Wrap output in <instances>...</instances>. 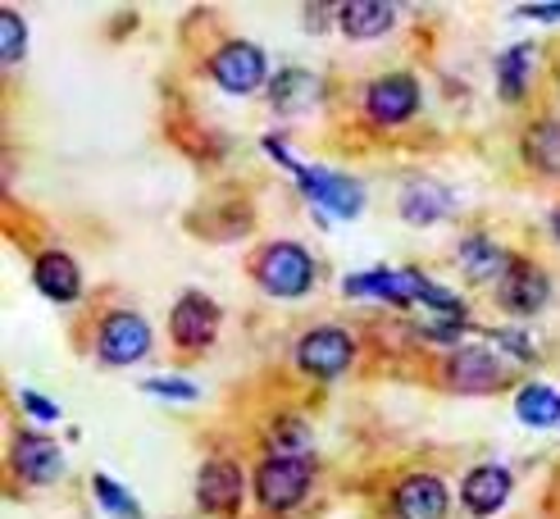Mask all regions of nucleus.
I'll return each instance as SVG.
<instances>
[{"mask_svg":"<svg viewBox=\"0 0 560 519\" xmlns=\"http://www.w3.org/2000/svg\"><path fill=\"white\" fill-rule=\"evenodd\" d=\"M256 283L278 300H296L315 287V260L296 241H273L256 260Z\"/></svg>","mask_w":560,"mask_h":519,"instance_id":"nucleus-1","label":"nucleus"},{"mask_svg":"<svg viewBox=\"0 0 560 519\" xmlns=\"http://www.w3.org/2000/svg\"><path fill=\"white\" fill-rule=\"evenodd\" d=\"M315 464L305 456H269L256 470V502L273 515H283L292 506H301V497L311 492Z\"/></svg>","mask_w":560,"mask_h":519,"instance_id":"nucleus-2","label":"nucleus"},{"mask_svg":"<svg viewBox=\"0 0 560 519\" xmlns=\"http://www.w3.org/2000/svg\"><path fill=\"white\" fill-rule=\"evenodd\" d=\"M151 351V323L132 310H115L101 319V333H96V355L101 365L109 369H124V365H137L142 355Z\"/></svg>","mask_w":560,"mask_h":519,"instance_id":"nucleus-3","label":"nucleus"},{"mask_svg":"<svg viewBox=\"0 0 560 519\" xmlns=\"http://www.w3.org/2000/svg\"><path fill=\"white\" fill-rule=\"evenodd\" d=\"M351 361H355V342H351L347 328L324 323V328H311V333L296 342V365L311 378H324V382L342 378L351 369Z\"/></svg>","mask_w":560,"mask_h":519,"instance_id":"nucleus-4","label":"nucleus"},{"mask_svg":"<svg viewBox=\"0 0 560 519\" xmlns=\"http://www.w3.org/2000/svg\"><path fill=\"white\" fill-rule=\"evenodd\" d=\"M442 378L452 392H497L511 378V369L488 346H456L442 361Z\"/></svg>","mask_w":560,"mask_h":519,"instance_id":"nucleus-5","label":"nucleus"},{"mask_svg":"<svg viewBox=\"0 0 560 519\" xmlns=\"http://www.w3.org/2000/svg\"><path fill=\"white\" fill-rule=\"evenodd\" d=\"M210 78L219 82L229 96H256L269 78V64H265V50L250 46V42H229L214 60H210Z\"/></svg>","mask_w":560,"mask_h":519,"instance_id":"nucleus-6","label":"nucleus"},{"mask_svg":"<svg viewBox=\"0 0 560 519\" xmlns=\"http://www.w3.org/2000/svg\"><path fill=\"white\" fill-rule=\"evenodd\" d=\"M296 182L301 191L311 197L319 210L338 214V219H355L360 210H365V187H360L355 178L338 174V169H305V164H296Z\"/></svg>","mask_w":560,"mask_h":519,"instance_id":"nucleus-7","label":"nucleus"},{"mask_svg":"<svg viewBox=\"0 0 560 519\" xmlns=\"http://www.w3.org/2000/svg\"><path fill=\"white\" fill-rule=\"evenodd\" d=\"M419 109V82L410 73H387L378 82H370L365 92V115L378 123V128H397L406 119H415Z\"/></svg>","mask_w":560,"mask_h":519,"instance_id":"nucleus-8","label":"nucleus"},{"mask_svg":"<svg viewBox=\"0 0 560 519\" xmlns=\"http://www.w3.org/2000/svg\"><path fill=\"white\" fill-rule=\"evenodd\" d=\"M547 273L538 264H528L520 256H511L506 273L497 279V300H501V310H511V315H538L547 306Z\"/></svg>","mask_w":560,"mask_h":519,"instance_id":"nucleus-9","label":"nucleus"},{"mask_svg":"<svg viewBox=\"0 0 560 519\" xmlns=\"http://www.w3.org/2000/svg\"><path fill=\"white\" fill-rule=\"evenodd\" d=\"M214 328H219V306L206 292H183V300L170 310V338L183 351H201L214 342Z\"/></svg>","mask_w":560,"mask_h":519,"instance_id":"nucleus-10","label":"nucleus"},{"mask_svg":"<svg viewBox=\"0 0 560 519\" xmlns=\"http://www.w3.org/2000/svg\"><path fill=\"white\" fill-rule=\"evenodd\" d=\"M242 470L233 460H206L201 474H196V506L214 510V515H233L242 506Z\"/></svg>","mask_w":560,"mask_h":519,"instance_id":"nucleus-11","label":"nucleus"},{"mask_svg":"<svg viewBox=\"0 0 560 519\" xmlns=\"http://www.w3.org/2000/svg\"><path fill=\"white\" fill-rule=\"evenodd\" d=\"M419 283H424V273L415 269H374V273H347L342 279V292L347 296H378L387 306H410L419 300Z\"/></svg>","mask_w":560,"mask_h":519,"instance_id":"nucleus-12","label":"nucleus"},{"mask_svg":"<svg viewBox=\"0 0 560 519\" xmlns=\"http://www.w3.org/2000/svg\"><path fill=\"white\" fill-rule=\"evenodd\" d=\"M392 515L397 519H446V487L438 474H410L392 492Z\"/></svg>","mask_w":560,"mask_h":519,"instance_id":"nucleus-13","label":"nucleus"},{"mask_svg":"<svg viewBox=\"0 0 560 519\" xmlns=\"http://www.w3.org/2000/svg\"><path fill=\"white\" fill-rule=\"evenodd\" d=\"M14 470L23 483H55L65 474V451L55 437H42V433H23L14 443Z\"/></svg>","mask_w":560,"mask_h":519,"instance_id":"nucleus-14","label":"nucleus"},{"mask_svg":"<svg viewBox=\"0 0 560 519\" xmlns=\"http://www.w3.org/2000/svg\"><path fill=\"white\" fill-rule=\"evenodd\" d=\"M506 497H511V470H506V464H479V470H469L465 483H460V502L474 515L501 510V502H506Z\"/></svg>","mask_w":560,"mask_h":519,"instance_id":"nucleus-15","label":"nucleus"},{"mask_svg":"<svg viewBox=\"0 0 560 519\" xmlns=\"http://www.w3.org/2000/svg\"><path fill=\"white\" fill-rule=\"evenodd\" d=\"M269 96L278 115H305V109H315L324 101V82L311 69H283V73H273Z\"/></svg>","mask_w":560,"mask_h":519,"instance_id":"nucleus-16","label":"nucleus"},{"mask_svg":"<svg viewBox=\"0 0 560 519\" xmlns=\"http://www.w3.org/2000/svg\"><path fill=\"white\" fill-rule=\"evenodd\" d=\"M33 283L50 300H78L82 296V269L65 251H42L37 264H33Z\"/></svg>","mask_w":560,"mask_h":519,"instance_id":"nucleus-17","label":"nucleus"},{"mask_svg":"<svg viewBox=\"0 0 560 519\" xmlns=\"http://www.w3.org/2000/svg\"><path fill=\"white\" fill-rule=\"evenodd\" d=\"M338 23H342V37L351 42H374L383 37L392 23H397V10L383 5V0H347L338 10Z\"/></svg>","mask_w":560,"mask_h":519,"instance_id":"nucleus-18","label":"nucleus"},{"mask_svg":"<svg viewBox=\"0 0 560 519\" xmlns=\"http://www.w3.org/2000/svg\"><path fill=\"white\" fill-rule=\"evenodd\" d=\"M534 60H538V46L534 42H520V46H511L506 55L497 60V96L501 101H520L524 96V87H528V69H534Z\"/></svg>","mask_w":560,"mask_h":519,"instance_id":"nucleus-19","label":"nucleus"},{"mask_svg":"<svg viewBox=\"0 0 560 519\" xmlns=\"http://www.w3.org/2000/svg\"><path fill=\"white\" fill-rule=\"evenodd\" d=\"M506 264H511V256L501 251V246H497L492 237L474 233V237H465V241H460V269L469 273L474 283H483V279H501V273H506Z\"/></svg>","mask_w":560,"mask_h":519,"instance_id":"nucleus-20","label":"nucleus"},{"mask_svg":"<svg viewBox=\"0 0 560 519\" xmlns=\"http://www.w3.org/2000/svg\"><path fill=\"white\" fill-rule=\"evenodd\" d=\"M446 210H452V191L438 187V182H410L406 197H401V214L406 224H438V219H446Z\"/></svg>","mask_w":560,"mask_h":519,"instance_id":"nucleus-21","label":"nucleus"},{"mask_svg":"<svg viewBox=\"0 0 560 519\" xmlns=\"http://www.w3.org/2000/svg\"><path fill=\"white\" fill-rule=\"evenodd\" d=\"M524 160L538 174H560V119H542L524 132Z\"/></svg>","mask_w":560,"mask_h":519,"instance_id":"nucleus-22","label":"nucleus"},{"mask_svg":"<svg viewBox=\"0 0 560 519\" xmlns=\"http://www.w3.org/2000/svg\"><path fill=\"white\" fill-rule=\"evenodd\" d=\"M515 415H520L528 428H556V420H560V397L547 388V382H528V388H520V397H515Z\"/></svg>","mask_w":560,"mask_h":519,"instance_id":"nucleus-23","label":"nucleus"},{"mask_svg":"<svg viewBox=\"0 0 560 519\" xmlns=\"http://www.w3.org/2000/svg\"><path fill=\"white\" fill-rule=\"evenodd\" d=\"M311 447V424L301 415H283L269 428V456H301Z\"/></svg>","mask_w":560,"mask_h":519,"instance_id":"nucleus-24","label":"nucleus"},{"mask_svg":"<svg viewBox=\"0 0 560 519\" xmlns=\"http://www.w3.org/2000/svg\"><path fill=\"white\" fill-rule=\"evenodd\" d=\"M92 492H96V502L109 515H115V519H142V506H137V497H132V492H124L109 474H96L92 479Z\"/></svg>","mask_w":560,"mask_h":519,"instance_id":"nucleus-25","label":"nucleus"},{"mask_svg":"<svg viewBox=\"0 0 560 519\" xmlns=\"http://www.w3.org/2000/svg\"><path fill=\"white\" fill-rule=\"evenodd\" d=\"M0 60L5 64H14V60H23V46H27V27H23V19L14 14V10H0Z\"/></svg>","mask_w":560,"mask_h":519,"instance_id":"nucleus-26","label":"nucleus"},{"mask_svg":"<svg viewBox=\"0 0 560 519\" xmlns=\"http://www.w3.org/2000/svg\"><path fill=\"white\" fill-rule=\"evenodd\" d=\"M147 392L151 397H170V401H196L201 388L191 378H174V374H160V378H147Z\"/></svg>","mask_w":560,"mask_h":519,"instance_id":"nucleus-27","label":"nucleus"},{"mask_svg":"<svg viewBox=\"0 0 560 519\" xmlns=\"http://www.w3.org/2000/svg\"><path fill=\"white\" fill-rule=\"evenodd\" d=\"M419 300H424L429 310H438V315H465V300L456 296V292H446L442 283H419Z\"/></svg>","mask_w":560,"mask_h":519,"instance_id":"nucleus-28","label":"nucleus"},{"mask_svg":"<svg viewBox=\"0 0 560 519\" xmlns=\"http://www.w3.org/2000/svg\"><path fill=\"white\" fill-rule=\"evenodd\" d=\"M483 333H488L492 342H501L506 351H515L520 361H528V355H534V346H528V338H524V333H515V328H483Z\"/></svg>","mask_w":560,"mask_h":519,"instance_id":"nucleus-29","label":"nucleus"},{"mask_svg":"<svg viewBox=\"0 0 560 519\" xmlns=\"http://www.w3.org/2000/svg\"><path fill=\"white\" fill-rule=\"evenodd\" d=\"M465 328H474V323H460V319H442V323H429V328H419L429 342H460L465 338Z\"/></svg>","mask_w":560,"mask_h":519,"instance_id":"nucleus-30","label":"nucleus"},{"mask_svg":"<svg viewBox=\"0 0 560 519\" xmlns=\"http://www.w3.org/2000/svg\"><path fill=\"white\" fill-rule=\"evenodd\" d=\"M19 401H23L27 415H37L42 424H55V420H60V405H50V397H42V392H23Z\"/></svg>","mask_w":560,"mask_h":519,"instance_id":"nucleus-31","label":"nucleus"},{"mask_svg":"<svg viewBox=\"0 0 560 519\" xmlns=\"http://www.w3.org/2000/svg\"><path fill=\"white\" fill-rule=\"evenodd\" d=\"M520 19H534V23H551V19H560V5H524V10H520Z\"/></svg>","mask_w":560,"mask_h":519,"instance_id":"nucleus-32","label":"nucleus"},{"mask_svg":"<svg viewBox=\"0 0 560 519\" xmlns=\"http://www.w3.org/2000/svg\"><path fill=\"white\" fill-rule=\"evenodd\" d=\"M551 228H556V237H560V210H556V214H551Z\"/></svg>","mask_w":560,"mask_h":519,"instance_id":"nucleus-33","label":"nucleus"}]
</instances>
